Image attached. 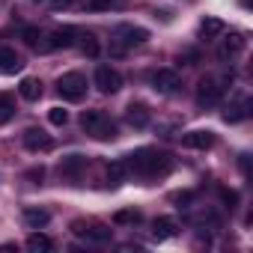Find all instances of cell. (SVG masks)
<instances>
[{"instance_id":"6da1fadb","label":"cell","mask_w":253,"mask_h":253,"mask_svg":"<svg viewBox=\"0 0 253 253\" xmlns=\"http://www.w3.org/2000/svg\"><path fill=\"white\" fill-rule=\"evenodd\" d=\"M128 170L137 173V176H146V179H155V176H167L173 170V158L164 155V152H155V149H137L134 155H128Z\"/></svg>"},{"instance_id":"7a4b0ae2","label":"cell","mask_w":253,"mask_h":253,"mask_svg":"<svg viewBox=\"0 0 253 253\" xmlns=\"http://www.w3.org/2000/svg\"><path fill=\"white\" fill-rule=\"evenodd\" d=\"M81 128L95 140H113L116 137V122H110L104 110H84L81 113Z\"/></svg>"},{"instance_id":"3957f363","label":"cell","mask_w":253,"mask_h":253,"mask_svg":"<svg viewBox=\"0 0 253 253\" xmlns=\"http://www.w3.org/2000/svg\"><path fill=\"white\" fill-rule=\"evenodd\" d=\"M57 92L66 98V101H81L86 95V78L81 72H66L60 81H57Z\"/></svg>"},{"instance_id":"277c9868","label":"cell","mask_w":253,"mask_h":253,"mask_svg":"<svg viewBox=\"0 0 253 253\" xmlns=\"http://www.w3.org/2000/svg\"><path fill=\"white\" fill-rule=\"evenodd\" d=\"M116 39H113V54H125V48H131V45H143L146 39H149V33L143 30V27H131V24H122V27H116V33H113Z\"/></svg>"},{"instance_id":"5b68a950","label":"cell","mask_w":253,"mask_h":253,"mask_svg":"<svg viewBox=\"0 0 253 253\" xmlns=\"http://www.w3.org/2000/svg\"><path fill=\"white\" fill-rule=\"evenodd\" d=\"M220 95H223V86H220L217 78H211V75L200 78V86H197V104H200V107H211V104H217Z\"/></svg>"},{"instance_id":"8992f818","label":"cell","mask_w":253,"mask_h":253,"mask_svg":"<svg viewBox=\"0 0 253 253\" xmlns=\"http://www.w3.org/2000/svg\"><path fill=\"white\" fill-rule=\"evenodd\" d=\"M75 36H78V30H75V27H63V30H54L51 36H45V39H42L39 51H57V48H72V45H75Z\"/></svg>"},{"instance_id":"52a82bcc","label":"cell","mask_w":253,"mask_h":253,"mask_svg":"<svg viewBox=\"0 0 253 253\" xmlns=\"http://www.w3.org/2000/svg\"><path fill=\"white\" fill-rule=\"evenodd\" d=\"M95 86H98L101 92L113 95V92H119V86H122V75H119L116 69H110V66H98V69H95Z\"/></svg>"},{"instance_id":"ba28073f","label":"cell","mask_w":253,"mask_h":253,"mask_svg":"<svg viewBox=\"0 0 253 253\" xmlns=\"http://www.w3.org/2000/svg\"><path fill=\"white\" fill-rule=\"evenodd\" d=\"M24 146H27L30 152H51V149H54V137L45 134L42 128H27V131H24Z\"/></svg>"},{"instance_id":"9c48e42d","label":"cell","mask_w":253,"mask_h":253,"mask_svg":"<svg viewBox=\"0 0 253 253\" xmlns=\"http://www.w3.org/2000/svg\"><path fill=\"white\" fill-rule=\"evenodd\" d=\"M72 232L75 235H81V238H86V241H110V229H104V226H98V223H84V220H75L72 223Z\"/></svg>"},{"instance_id":"30bf717a","label":"cell","mask_w":253,"mask_h":253,"mask_svg":"<svg viewBox=\"0 0 253 253\" xmlns=\"http://www.w3.org/2000/svg\"><path fill=\"white\" fill-rule=\"evenodd\" d=\"M179 75L173 72V69H158L155 75H152V86L158 89V92H176L179 89Z\"/></svg>"},{"instance_id":"8fae6325","label":"cell","mask_w":253,"mask_h":253,"mask_svg":"<svg viewBox=\"0 0 253 253\" xmlns=\"http://www.w3.org/2000/svg\"><path fill=\"white\" fill-rule=\"evenodd\" d=\"M182 146H185V149H211V146H214V134H211V131H203V128L188 131V134L182 137Z\"/></svg>"},{"instance_id":"7c38bea8","label":"cell","mask_w":253,"mask_h":253,"mask_svg":"<svg viewBox=\"0 0 253 253\" xmlns=\"http://www.w3.org/2000/svg\"><path fill=\"white\" fill-rule=\"evenodd\" d=\"M179 232V223L173 220V217H155L152 220V238L155 241H167V238H173Z\"/></svg>"},{"instance_id":"4fadbf2b","label":"cell","mask_w":253,"mask_h":253,"mask_svg":"<svg viewBox=\"0 0 253 253\" xmlns=\"http://www.w3.org/2000/svg\"><path fill=\"white\" fill-rule=\"evenodd\" d=\"M21 57L12 51V48H0V75H15L21 72Z\"/></svg>"},{"instance_id":"5bb4252c","label":"cell","mask_w":253,"mask_h":253,"mask_svg":"<svg viewBox=\"0 0 253 253\" xmlns=\"http://www.w3.org/2000/svg\"><path fill=\"white\" fill-rule=\"evenodd\" d=\"M125 119H128L131 128H146V125H149V107L146 104H128Z\"/></svg>"},{"instance_id":"9a60e30c","label":"cell","mask_w":253,"mask_h":253,"mask_svg":"<svg viewBox=\"0 0 253 253\" xmlns=\"http://www.w3.org/2000/svg\"><path fill=\"white\" fill-rule=\"evenodd\" d=\"M241 51H244V36H241V33H232V36H229V39L220 45L217 57H220V60H235Z\"/></svg>"},{"instance_id":"2e32d148","label":"cell","mask_w":253,"mask_h":253,"mask_svg":"<svg viewBox=\"0 0 253 253\" xmlns=\"http://www.w3.org/2000/svg\"><path fill=\"white\" fill-rule=\"evenodd\" d=\"M24 226H30V229H42L48 220H51V214L45 211V209H24Z\"/></svg>"},{"instance_id":"e0dca14e","label":"cell","mask_w":253,"mask_h":253,"mask_svg":"<svg viewBox=\"0 0 253 253\" xmlns=\"http://www.w3.org/2000/svg\"><path fill=\"white\" fill-rule=\"evenodd\" d=\"M18 92H21L24 101H39V98H42V84H39L36 78H24L21 86H18Z\"/></svg>"},{"instance_id":"ac0fdd59","label":"cell","mask_w":253,"mask_h":253,"mask_svg":"<svg viewBox=\"0 0 253 253\" xmlns=\"http://www.w3.org/2000/svg\"><path fill=\"white\" fill-rule=\"evenodd\" d=\"M247 113H250V98H241V101H235V104H229V107H226L223 119H226V122H241Z\"/></svg>"},{"instance_id":"d6986e66","label":"cell","mask_w":253,"mask_h":253,"mask_svg":"<svg viewBox=\"0 0 253 253\" xmlns=\"http://www.w3.org/2000/svg\"><path fill=\"white\" fill-rule=\"evenodd\" d=\"M84 167H86V158H84V155H69V158H63V164H60V173L75 179V176H78Z\"/></svg>"},{"instance_id":"ffe728a7","label":"cell","mask_w":253,"mask_h":253,"mask_svg":"<svg viewBox=\"0 0 253 253\" xmlns=\"http://www.w3.org/2000/svg\"><path fill=\"white\" fill-rule=\"evenodd\" d=\"M27 250H33V253H48V250H54V241H51L48 235H42V232H33V235L27 238Z\"/></svg>"},{"instance_id":"44dd1931","label":"cell","mask_w":253,"mask_h":253,"mask_svg":"<svg viewBox=\"0 0 253 253\" xmlns=\"http://www.w3.org/2000/svg\"><path fill=\"white\" fill-rule=\"evenodd\" d=\"M226 27H223V21L220 18H203V24H200V33H203V39H214V36H220Z\"/></svg>"},{"instance_id":"7402d4cb","label":"cell","mask_w":253,"mask_h":253,"mask_svg":"<svg viewBox=\"0 0 253 253\" xmlns=\"http://www.w3.org/2000/svg\"><path fill=\"white\" fill-rule=\"evenodd\" d=\"M15 116V98L12 95H0V125H6Z\"/></svg>"},{"instance_id":"603a6c76","label":"cell","mask_w":253,"mask_h":253,"mask_svg":"<svg viewBox=\"0 0 253 253\" xmlns=\"http://www.w3.org/2000/svg\"><path fill=\"white\" fill-rule=\"evenodd\" d=\"M137 220H140V211H134V209H122L113 214V223H119V226H134Z\"/></svg>"},{"instance_id":"cb8c5ba5","label":"cell","mask_w":253,"mask_h":253,"mask_svg":"<svg viewBox=\"0 0 253 253\" xmlns=\"http://www.w3.org/2000/svg\"><path fill=\"white\" fill-rule=\"evenodd\" d=\"M125 173H128V164H125V161H113V164L107 167V179H110V185H119V182L125 179Z\"/></svg>"},{"instance_id":"d4e9b609","label":"cell","mask_w":253,"mask_h":253,"mask_svg":"<svg viewBox=\"0 0 253 253\" xmlns=\"http://www.w3.org/2000/svg\"><path fill=\"white\" fill-rule=\"evenodd\" d=\"M81 51L92 60V57H98V42H95V36L92 33H81Z\"/></svg>"},{"instance_id":"484cf974","label":"cell","mask_w":253,"mask_h":253,"mask_svg":"<svg viewBox=\"0 0 253 253\" xmlns=\"http://www.w3.org/2000/svg\"><path fill=\"white\" fill-rule=\"evenodd\" d=\"M21 36H24V42H27L30 48H36V51H39V45H42V39H45L36 27H24V30H21Z\"/></svg>"},{"instance_id":"4316f807","label":"cell","mask_w":253,"mask_h":253,"mask_svg":"<svg viewBox=\"0 0 253 253\" xmlns=\"http://www.w3.org/2000/svg\"><path fill=\"white\" fill-rule=\"evenodd\" d=\"M48 119H51V125H66L69 122V113L63 107H51L48 110Z\"/></svg>"},{"instance_id":"83f0119b","label":"cell","mask_w":253,"mask_h":253,"mask_svg":"<svg viewBox=\"0 0 253 253\" xmlns=\"http://www.w3.org/2000/svg\"><path fill=\"white\" fill-rule=\"evenodd\" d=\"M113 3H116V0H86V9H92V12H107Z\"/></svg>"},{"instance_id":"f1b7e54d","label":"cell","mask_w":253,"mask_h":253,"mask_svg":"<svg viewBox=\"0 0 253 253\" xmlns=\"http://www.w3.org/2000/svg\"><path fill=\"white\" fill-rule=\"evenodd\" d=\"M220 200H223V203L232 209V206L238 203V194H235V191H229V188H220Z\"/></svg>"},{"instance_id":"f546056e","label":"cell","mask_w":253,"mask_h":253,"mask_svg":"<svg viewBox=\"0 0 253 253\" xmlns=\"http://www.w3.org/2000/svg\"><path fill=\"white\" fill-rule=\"evenodd\" d=\"M191 200H194L191 191H185V194H173V203H179V206H185V203H191Z\"/></svg>"},{"instance_id":"4dcf8cb0","label":"cell","mask_w":253,"mask_h":253,"mask_svg":"<svg viewBox=\"0 0 253 253\" xmlns=\"http://www.w3.org/2000/svg\"><path fill=\"white\" fill-rule=\"evenodd\" d=\"M27 179H33V182L39 185V182L45 179V170H42V167H39V170H30V173H27Z\"/></svg>"},{"instance_id":"1f68e13d","label":"cell","mask_w":253,"mask_h":253,"mask_svg":"<svg viewBox=\"0 0 253 253\" xmlns=\"http://www.w3.org/2000/svg\"><path fill=\"white\" fill-rule=\"evenodd\" d=\"M75 0H54V9H69Z\"/></svg>"},{"instance_id":"d6a6232c","label":"cell","mask_w":253,"mask_h":253,"mask_svg":"<svg viewBox=\"0 0 253 253\" xmlns=\"http://www.w3.org/2000/svg\"><path fill=\"white\" fill-rule=\"evenodd\" d=\"M33 3H45V0H33Z\"/></svg>"}]
</instances>
